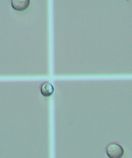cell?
<instances>
[{"mask_svg":"<svg viewBox=\"0 0 132 158\" xmlns=\"http://www.w3.org/2000/svg\"><path fill=\"white\" fill-rule=\"evenodd\" d=\"M106 154L109 158H121L124 154L122 146L116 143H111L106 147Z\"/></svg>","mask_w":132,"mask_h":158,"instance_id":"cell-1","label":"cell"},{"mask_svg":"<svg viewBox=\"0 0 132 158\" xmlns=\"http://www.w3.org/2000/svg\"><path fill=\"white\" fill-rule=\"evenodd\" d=\"M30 2V0H11V6L15 10L22 12L28 9Z\"/></svg>","mask_w":132,"mask_h":158,"instance_id":"cell-2","label":"cell"},{"mask_svg":"<svg viewBox=\"0 0 132 158\" xmlns=\"http://www.w3.org/2000/svg\"><path fill=\"white\" fill-rule=\"evenodd\" d=\"M40 91L43 97H49L54 93V87L49 82H44L41 85Z\"/></svg>","mask_w":132,"mask_h":158,"instance_id":"cell-3","label":"cell"}]
</instances>
